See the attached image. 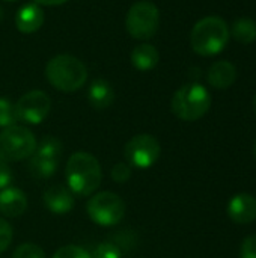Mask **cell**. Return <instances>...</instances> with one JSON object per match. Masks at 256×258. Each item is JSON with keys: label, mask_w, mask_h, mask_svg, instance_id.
<instances>
[{"label": "cell", "mask_w": 256, "mask_h": 258, "mask_svg": "<svg viewBox=\"0 0 256 258\" xmlns=\"http://www.w3.org/2000/svg\"><path fill=\"white\" fill-rule=\"evenodd\" d=\"M65 175L68 189L78 197L92 195L98 189L103 178L101 166L97 157L84 151L74 153L69 157L66 162Z\"/></svg>", "instance_id": "cell-1"}, {"label": "cell", "mask_w": 256, "mask_h": 258, "mask_svg": "<svg viewBox=\"0 0 256 258\" xmlns=\"http://www.w3.org/2000/svg\"><path fill=\"white\" fill-rule=\"evenodd\" d=\"M45 77L57 91L74 92L86 83L88 68L72 54H57L47 62Z\"/></svg>", "instance_id": "cell-2"}, {"label": "cell", "mask_w": 256, "mask_h": 258, "mask_svg": "<svg viewBox=\"0 0 256 258\" xmlns=\"http://www.w3.org/2000/svg\"><path fill=\"white\" fill-rule=\"evenodd\" d=\"M231 32L226 21L211 15L199 20L190 33L192 48L201 56H216L228 45Z\"/></svg>", "instance_id": "cell-3"}, {"label": "cell", "mask_w": 256, "mask_h": 258, "mask_svg": "<svg viewBox=\"0 0 256 258\" xmlns=\"http://www.w3.org/2000/svg\"><path fill=\"white\" fill-rule=\"evenodd\" d=\"M170 107L180 119L198 121L210 110L211 95L201 83H186L174 94Z\"/></svg>", "instance_id": "cell-4"}, {"label": "cell", "mask_w": 256, "mask_h": 258, "mask_svg": "<svg viewBox=\"0 0 256 258\" xmlns=\"http://www.w3.org/2000/svg\"><path fill=\"white\" fill-rule=\"evenodd\" d=\"M125 27L131 38L146 41L155 36L160 27V11L149 0H139L127 12Z\"/></svg>", "instance_id": "cell-5"}, {"label": "cell", "mask_w": 256, "mask_h": 258, "mask_svg": "<svg viewBox=\"0 0 256 258\" xmlns=\"http://www.w3.org/2000/svg\"><path fill=\"white\" fill-rule=\"evenodd\" d=\"M35 135L23 125H12L0 132V157L6 162H20L33 156L36 150Z\"/></svg>", "instance_id": "cell-6"}, {"label": "cell", "mask_w": 256, "mask_h": 258, "mask_svg": "<svg viewBox=\"0 0 256 258\" xmlns=\"http://www.w3.org/2000/svg\"><path fill=\"white\" fill-rule=\"evenodd\" d=\"M86 210L95 224L101 227H112L122 221L125 215V203L113 192H98L89 198Z\"/></svg>", "instance_id": "cell-7"}, {"label": "cell", "mask_w": 256, "mask_h": 258, "mask_svg": "<svg viewBox=\"0 0 256 258\" xmlns=\"http://www.w3.org/2000/svg\"><path fill=\"white\" fill-rule=\"evenodd\" d=\"M160 142L152 135H136L131 138L124 150L125 159L131 166L145 169L152 166L160 157Z\"/></svg>", "instance_id": "cell-8"}, {"label": "cell", "mask_w": 256, "mask_h": 258, "mask_svg": "<svg viewBox=\"0 0 256 258\" xmlns=\"http://www.w3.org/2000/svg\"><path fill=\"white\" fill-rule=\"evenodd\" d=\"M51 110V100L44 91H29L15 103L17 119L26 124L42 122Z\"/></svg>", "instance_id": "cell-9"}, {"label": "cell", "mask_w": 256, "mask_h": 258, "mask_svg": "<svg viewBox=\"0 0 256 258\" xmlns=\"http://www.w3.org/2000/svg\"><path fill=\"white\" fill-rule=\"evenodd\" d=\"M228 215L235 224L247 225L256 219V198L250 194H238L228 204Z\"/></svg>", "instance_id": "cell-10"}, {"label": "cell", "mask_w": 256, "mask_h": 258, "mask_svg": "<svg viewBox=\"0 0 256 258\" xmlns=\"http://www.w3.org/2000/svg\"><path fill=\"white\" fill-rule=\"evenodd\" d=\"M45 15L38 3H26L15 14V26L24 35L38 32L44 24Z\"/></svg>", "instance_id": "cell-11"}, {"label": "cell", "mask_w": 256, "mask_h": 258, "mask_svg": "<svg viewBox=\"0 0 256 258\" xmlns=\"http://www.w3.org/2000/svg\"><path fill=\"white\" fill-rule=\"evenodd\" d=\"M44 204L51 213L66 215L74 207V194L65 186H51L44 194Z\"/></svg>", "instance_id": "cell-12"}, {"label": "cell", "mask_w": 256, "mask_h": 258, "mask_svg": "<svg viewBox=\"0 0 256 258\" xmlns=\"http://www.w3.org/2000/svg\"><path fill=\"white\" fill-rule=\"evenodd\" d=\"M27 209L26 195L15 187H5L0 190V213L6 218H18Z\"/></svg>", "instance_id": "cell-13"}, {"label": "cell", "mask_w": 256, "mask_h": 258, "mask_svg": "<svg viewBox=\"0 0 256 258\" xmlns=\"http://www.w3.org/2000/svg\"><path fill=\"white\" fill-rule=\"evenodd\" d=\"M88 101L97 110H104L110 107L115 101L113 86L104 79H95L88 89Z\"/></svg>", "instance_id": "cell-14"}, {"label": "cell", "mask_w": 256, "mask_h": 258, "mask_svg": "<svg viewBox=\"0 0 256 258\" xmlns=\"http://www.w3.org/2000/svg\"><path fill=\"white\" fill-rule=\"evenodd\" d=\"M207 79H208V83L213 88L226 89L235 82L237 68L234 67V63H231L228 60H217L210 67Z\"/></svg>", "instance_id": "cell-15"}, {"label": "cell", "mask_w": 256, "mask_h": 258, "mask_svg": "<svg viewBox=\"0 0 256 258\" xmlns=\"http://www.w3.org/2000/svg\"><path fill=\"white\" fill-rule=\"evenodd\" d=\"M160 60L158 50L151 44H139L131 51V63L139 71H151Z\"/></svg>", "instance_id": "cell-16"}, {"label": "cell", "mask_w": 256, "mask_h": 258, "mask_svg": "<svg viewBox=\"0 0 256 258\" xmlns=\"http://www.w3.org/2000/svg\"><path fill=\"white\" fill-rule=\"evenodd\" d=\"M59 160L41 157V156H32L29 162V171L35 178H50L56 174L57 171Z\"/></svg>", "instance_id": "cell-17"}, {"label": "cell", "mask_w": 256, "mask_h": 258, "mask_svg": "<svg viewBox=\"0 0 256 258\" xmlns=\"http://www.w3.org/2000/svg\"><path fill=\"white\" fill-rule=\"evenodd\" d=\"M234 38L241 44H252L256 41V21L252 18L243 17L237 20L232 26Z\"/></svg>", "instance_id": "cell-18"}, {"label": "cell", "mask_w": 256, "mask_h": 258, "mask_svg": "<svg viewBox=\"0 0 256 258\" xmlns=\"http://www.w3.org/2000/svg\"><path fill=\"white\" fill-rule=\"evenodd\" d=\"M62 150H63V145L56 136H44L36 144V150L33 154L47 157V159H53V160H59V157L62 156Z\"/></svg>", "instance_id": "cell-19"}, {"label": "cell", "mask_w": 256, "mask_h": 258, "mask_svg": "<svg viewBox=\"0 0 256 258\" xmlns=\"http://www.w3.org/2000/svg\"><path fill=\"white\" fill-rule=\"evenodd\" d=\"M17 113H15V104L11 103V100L0 97V127L8 128L12 125H17Z\"/></svg>", "instance_id": "cell-20"}, {"label": "cell", "mask_w": 256, "mask_h": 258, "mask_svg": "<svg viewBox=\"0 0 256 258\" xmlns=\"http://www.w3.org/2000/svg\"><path fill=\"white\" fill-rule=\"evenodd\" d=\"M12 258H47L45 252L35 243H23L17 246Z\"/></svg>", "instance_id": "cell-21"}, {"label": "cell", "mask_w": 256, "mask_h": 258, "mask_svg": "<svg viewBox=\"0 0 256 258\" xmlns=\"http://www.w3.org/2000/svg\"><path fill=\"white\" fill-rule=\"evenodd\" d=\"M53 258H91L89 252L81 248V246H77V245H66V246H62L59 248Z\"/></svg>", "instance_id": "cell-22"}, {"label": "cell", "mask_w": 256, "mask_h": 258, "mask_svg": "<svg viewBox=\"0 0 256 258\" xmlns=\"http://www.w3.org/2000/svg\"><path fill=\"white\" fill-rule=\"evenodd\" d=\"M12 237H14V231H12V227L0 218V254L5 252L11 242H12Z\"/></svg>", "instance_id": "cell-23"}, {"label": "cell", "mask_w": 256, "mask_h": 258, "mask_svg": "<svg viewBox=\"0 0 256 258\" xmlns=\"http://www.w3.org/2000/svg\"><path fill=\"white\" fill-rule=\"evenodd\" d=\"M91 258H121V252L112 243H101L97 246Z\"/></svg>", "instance_id": "cell-24"}, {"label": "cell", "mask_w": 256, "mask_h": 258, "mask_svg": "<svg viewBox=\"0 0 256 258\" xmlns=\"http://www.w3.org/2000/svg\"><path fill=\"white\" fill-rule=\"evenodd\" d=\"M131 177V168L125 162H119L112 168V178L116 183H125Z\"/></svg>", "instance_id": "cell-25"}, {"label": "cell", "mask_w": 256, "mask_h": 258, "mask_svg": "<svg viewBox=\"0 0 256 258\" xmlns=\"http://www.w3.org/2000/svg\"><path fill=\"white\" fill-rule=\"evenodd\" d=\"M240 258H256V236H249L243 240Z\"/></svg>", "instance_id": "cell-26"}, {"label": "cell", "mask_w": 256, "mask_h": 258, "mask_svg": "<svg viewBox=\"0 0 256 258\" xmlns=\"http://www.w3.org/2000/svg\"><path fill=\"white\" fill-rule=\"evenodd\" d=\"M12 181V171L5 159L0 157V190L8 187Z\"/></svg>", "instance_id": "cell-27"}, {"label": "cell", "mask_w": 256, "mask_h": 258, "mask_svg": "<svg viewBox=\"0 0 256 258\" xmlns=\"http://www.w3.org/2000/svg\"><path fill=\"white\" fill-rule=\"evenodd\" d=\"M68 0H35V3L42 5V6H59L66 3Z\"/></svg>", "instance_id": "cell-28"}, {"label": "cell", "mask_w": 256, "mask_h": 258, "mask_svg": "<svg viewBox=\"0 0 256 258\" xmlns=\"http://www.w3.org/2000/svg\"><path fill=\"white\" fill-rule=\"evenodd\" d=\"M2 20H3V9L0 8V21H2Z\"/></svg>", "instance_id": "cell-29"}, {"label": "cell", "mask_w": 256, "mask_h": 258, "mask_svg": "<svg viewBox=\"0 0 256 258\" xmlns=\"http://www.w3.org/2000/svg\"><path fill=\"white\" fill-rule=\"evenodd\" d=\"M253 110H255V113H256V95H255V98H253Z\"/></svg>", "instance_id": "cell-30"}, {"label": "cell", "mask_w": 256, "mask_h": 258, "mask_svg": "<svg viewBox=\"0 0 256 258\" xmlns=\"http://www.w3.org/2000/svg\"><path fill=\"white\" fill-rule=\"evenodd\" d=\"M253 153H255V157H256V144H255V150H253Z\"/></svg>", "instance_id": "cell-31"}, {"label": "cell", "mask_w": 256, "mask_h": 258, "mask_svg": "<svg viewBox=\"0 0 256 258\" xmlns=\"http://www.w3.org/2000/svg\"><path fill=\"white\" fill-rule=\"evenodd\" d=\"M6 2H14V0H6Z\"/></svg>", "instance_id": "cell-32"}]
</instances>
